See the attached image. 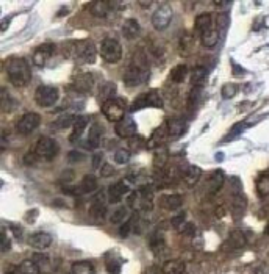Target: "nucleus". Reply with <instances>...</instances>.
<instances>
[{
    "mask_svg": "<svg viewBox=\"0 0 269 274\" xmlns=\"http://www.w3.org/2000/svg\"><path fill=\"white\" fill-rule=\"evenodd\" d=\"M147 72H149V63H147L144 50H136L130 66L124 75V83L129 88H135L143 82H146Z\"/></svg>",
    "mask_w": 269,
    "mask_h": 274,
    "instance_id": "f257e3e1",
    "label": "nucleus"
},
{
    "mask_svg": "<svg viewBox=\"0 0 269 274\" xmlns=\"http://www.w3.org/2000/svg\"><path fill=\"white\" fill-rule=\"evenodd\" d=\"M7 74H8V80L13 86L22 88L25 86L32 78L30 66L25 58H10L7 64Z\"/></svg>",
    "mask_w": 269,
    "mask_h": 274,
    "instance_id": "f03ea898",
    "label": "nucleus"
},
{
    "mask_svg": "<svg viewBox=\"0 0 269 274\" xmlns=\"http://www.w3.org/2000/svg\"><path fill=\"white\" fill-rule=\"evenodd\" d=\"M127 205H129L133 212H150L153 207V190L146 185L136 191H132L127 198Z\"/></svg>",
    "mask_w": 269,
    "mask_h": 274,
    "instance_id": "7ed1b4c3",
    "label": "nucleus"
},
{
    "mask_svg": "<svg viewBox=\"0 0 269 274\" xmlns=\"http://www.w3.org/2000/svg\"><path fill=\"white\" fill-rule=\"evenodd\" d=\"M71 49L66 54V57H72L77 61L85 63V64H93L96 61V46L93 41L89 39H85V41H79V43H71L69 44Z\"/></svg>",
    "mask_w": 269,
    "mask_h": 274,
    "instance_id": "20e7f679",
    "label": "nucleus"
},
{
    "mask_svg": "<svg viewBox=\"0 0 269 274\" xmlns=\"http://www.w3.org/2000/svg\"><path fill=\"white\" fill-rule=\"evenodd\" d=\"M58 97H60V91L57 86L41 85V86H38L35 91V102H36V105L41 107V108L54 107L58 102Z\"/></svg>",
    "mask_w": 269,
    "mask_h": 274,
    "instance_id": "39448f33",
    "label": "nucleus"
},
{
    "mask_svg": "<svg viewBox=\"0 0 269 274\" xmlns=\"http://www.w3.org/2000/svg\"><path fill=\"white\" fill-rule=\"evenodd\" d=\"M100 57L110 64L121 61V58H122L121 43L114 38H105L100 44Z\"/></svg>",
    "mask_w": 269,
    "mask_h": 274,
    "instance_id": "423d86ee",
    "label": "nucleus"
},
{
    "mask_svg": "<svg viewBox=\"0 0 269 274\" xmlns=\"http://www.w3.org/2000/svg\"><path fill=\"white\" fill-rule=\"evenodd\" d=\"M102 113L110 122H121L125 117V102L121 97H114L102 105Z\"/></svg>",
    "mask_w": 269,
    "mask_h": 274,
    "instance_id": "0eeeda50",
    "label": "nucleus"
},
{
    "mask_svg": "<svg viewBox=\"0 0 269 274\" xmlns=\"http://www.w3.org/2000/svg\"><path fill=\"white\" fill-rule=\"evenodd\" d=\"M60 151L58 143L50 136H41L35 146V154L43 160H52Z\"/></svg>",
    "mask_w": 269,
    "mask_h": 274,
    "instance_id": "6e6552de",
    "label": "nucleus"
},
{
    "mask_svg": "<svg viewBox=\"0 0 269 274\" xmlns=\"http://www.w3.org/2000/svg\"><path fill=\"white\" fill-rule=\"evenodd\" d=\"M163 107V99L157 91H149V93L141 94L135 99L132 110H141V108H161Z\"/></svg>",
    "mask_w": 269,
    "mask_h": 274,
    "instance_id": "1a4fd4ad",
    "label": "nucleus"
},
{
    "mask_svg": "<svg viewBox=\"0 0 269 274\" xmlns=\"http://www.w3.org/2000/svg\"><path fill=\"white\" fill-rule=\"evenodd\" d=\"M172 21V8L168 4H161L152 15V24L157 30H164L169 27Z\"/></svg>",
    "mask_w": 269,
    "mask_h": 274,
    "instance_id": "9d476101",
    "label": "nucleus"
},
{
    "mask_svg": "<svg viewBox=\"0 0 269 274\" xmlns=\"http://www.w3.org/2000/svg\"><path fill=\"white\" fill-rule=\"evenodd\" d=\"M41 124V117L36 113H25L16 124V130L21 135H29L38 128Z\"/></svg>",
    "mask_w": 269,
    "mask_h": 274,
    "instance_id": "9b49d317",
    "label": "nucleus"
},
{
    "mask_svg": "<svg viewBox=\"0 0 269 274\" xmlns=\"http://www.w3.org/2000/svg\"><path fill=\"white\" fill-rule=\"evenodd\" d=\"M247 207V198L246 194L241 191L239 185H236V188L232 193V213L236 219H239L246 212Z\"/></svg>",
    "mask_w": 269,
    "mask_h": 274,
    "instance_id": "f8f14e48",
    "label": "nucleus"
},
{
    "mask_svg": "<svg viewBox=\"0 0 269 274\" xmlns=\"http://www.w3.org/2000/svg\"><path fill=\"white\" fill-rule=\"evenodd\" d=\"M54 50H55V46L54 44H41V46H38L33 52V64L38 68H43L44 64L47 63V60L52 57L54 54Z\"/></svg>",
    "mask_w": 269,
    "mask_h": 274,
    "instance_id": "ddd939ff",
    "label": "nucleus"
},
{
    "mask_svg": "<svg viewBox=\"0 0 269 274\" xmlns=\"http://www.w3.org/2000/svg\"><path fill=\"white\" fill-rule=\"evenodd\" d=\"M32 260L40 268L41 274H54L58 268V262H55V260H52L46 254H35Z\"/></svg>",
    "mask_w": 269,
    "mask_h": 274,
    "instance_id": "4468645a",
    "label": "nucleus"
},
{
    "mask_svg": "<svg viewBox=\"0 0 269 274\" xmlns=\"http://www.w3.org/2000/svg\"><path fill=\"white\" fill-rule=\"evenodd\" d=\"M96 85V78L91 72H83L80 75H77L75 77V80H74V86L77 91H80V93H91L93 88Z\"/></svg>",
    "mask_w": 269,
    "mask_h": 274,
    "instance_id": "2eb2a0df",
    "label": "nucleus"
},
{
    "mask_svg": "<svg viewBox=\"0 0 269 274\" xmlns=\"http://www.w3.org/2000/svg\"><path fill=\"white\" fill-rule=\"evenodd\" d=\"M114 132L119 138H125V140H130L132 136L136 135V122L132 119V117H124L121 122L116 124V128Z\"/></svg>",
    "mask_w": 269,
    "mask_h": 274,
    "instance_id": "dca6fc26",
    "label": "nucleus"
},
{
    "mask_svg": "<svg viewBox=\"0 0 269 274\" xmlns=\"http://www.w3.org/2000/svg\"><path fill=\"white\" fill-rule=\"evenodd\" d=\"M225 182V173L222 169H214V171L210 174L208 180H207V191L208 194H216L219 193V190L224 187Z\"/></svg>",
    "mask_w": 269,
    "mask_h": 274,
    "instance_id": "f3484780",
    "label": "nucleus"
},
{
    "mask_svg": "<svg viewBox=\"0 0 269 274\" xmlns=\"http://www.w3.org/2000/svg\"><path fill=\"white\" fill-rule=\"evenodd\" d=\"M129 190H130V187L127 185L125 180H119V182H116V184L110 185L108 187V202L118 204L122 199V196L129 193Z\"/></svg>",
    "mask_w": 269,
    "mask_h": 274,
    "instance_id": "a211bd4d",
    "label": "nucleus"
},
{
    "mask_svg": "<svg viewBox=\"0 0 269 274\" xmlns=\"http://www.w3.org/2000/svg\"><path fill=\"white\" fill-rule=\"evenodd\" d=\"M246 246V235L242 230L236 229L230 233L228 240L224 243V249L225 251H236V249H242Z\"/></svg>",
    "mask_w": 269,
    "mask_h": 274,
    "instance_id": "6ab92c4d",
    "label": "nucleus"
},
{
    "mask_svg": "<svg viewBox=\"0 0 269 274\" xmlns=\"http://www.w3.org/2000/svg\"><path fill=\"white\" fill-rule=\"evenodd\" d=\"M29 244L35 249H46L52 244V235L47 232H36L29 238Z\"/></svg>",
    "mask_w": 269,
    "mask_h": 274,
    "instance_id": "aec40b11",
    "label": "nucleus"
},
{
    "mask_svg": "<svg viewBox=\"0 0 269 274\" xmlns=\"http://www.w3.org/2000/svg\"><path fill=\"white\" fill-rule=\"evenodd\" d=\"M169 138V133H168V125L166 124H163V125H160L155 132L152 133V136H150V140L147 141V148H153V149H157V148H160V146H163L164 145V141Z\"/></svg>",
    "mask_w": 269,
    "mask_h": 274,
    "instance_id": "412c9836",
    "label": "nucleus"
},
{
    "mask_svg": "<svg viewBox=\"0 0 269 274\" xmlns=\"http://www.w3.org/2000/svg\"><path fill=\"white\" fill-rule=\"evenodd\" d=\"M183 204V198L180 194H166L160 199V207L164 210H177Z\"/></svg>",
    "mask_w": 269,
    "mask_h": 274,
    "instance_id": "4be33fe9",
    "label": "nucleus"
},
{
    "mask_svg": "<svg viewBox=\"0 0 269 274\" xmlns=\"http://www.w3.org/2000/svg\"><path fill=\"white\" fill-rule=\"evenodd\" d=\"M183 176V182L188 185V187H194L197 182L200 180V177H202V169L199 168V166H196V165H191V166H188L185 171L182 173Z\"/></svg>",
    "mask_w": 269,
    "mask_h": 274,
    "instance_id": "5701e85b",
    "label": "nucleus"
},
{
    "mask_svg": "<svg viewBox=\"0 0 269 274\" xmlns=\"http://www.w3.org/2000/svg\"><path fill=\"white\" fill-rule=\"evenodd\" d=\"M89 215H91L94 219H104L105 215H107V204L104 201V193H99L97 198L91 207V210H89Z\"/></svg>",
    "mask_w": 269,
    "mask_h": 274,
    "instance_id": "b1692460",
    "label": "nucleus"
},
{
    "mask_svg": "<svg viewBox=\"0 0 269 274\" xmlns=\"http://www.w3.org/2000/svg\"><path fill=\"white\" fill-rule=\"evenodd\" d=\"M110 7H111L110 2H105V0H96V2H91L88 5V10L96 18H105L110 11Z\"/></svg>",
    "mask_w": 269,
    "mask_h": 274,
    "instance_id": "393cba45",
    "label": "nucleus"
},
{
    "mask_svg": "<svg viewBox=\"0 0 269 274\" xmlns=\"http://www.w3.org/2000/svg\"><path fill=\"white\" fill-rule=\"evenodd\" d=\"M168 133H169V138H178L186 133L188 130V124L182 119H172L169 121L168 124Z\"/></svg>",
    "mask_w": 269,
    "mask_h": 274,
    "instance_id": "a878e982",
    "label": "nucleus"
},
{
    "mask_svg": "<svg viewBox=\"0 0 269 274\" xmlns=\"http://www.w3.org/2000/svg\"><path fill=\"white\" fill-rule=\"evenodd\" d=\"M122 35L127 39H133L139 35V22L133 18L130 19H125L122 24Z\"/></svg>",
    "mask_w": 269,
    "mask_h": 274,
    "instance_id": "bb28decb",
    "label": "nucleus"
},
{
    "mask_svg": "<svg viewBox=\"0 0 269 274\" xmlns=\"http://www.w3.org/2000/svg\"><path fill=\"white\" fill-rule=\"evenodd\" d=\"M86 124H88L86 116H77L75 117V121L72 124V133H71V138H69L72 143H75L82 136V133L85 132V128H86Z\"/></svg>",
    "mask_w": 269,
    "mask_h": 274,
    "instance_id": "cd10ccee",
    "label": "nucleus"
},
{
    "mask_svg": "<svg viewBox=\"0 0 269 274\" xmlns=\"http://www.w3.org/2000/svg\"><path fill=\"white\" fill-rule=\"evenodd\" d=\"M194 27H196V30L200 35L205 33V32H208L210 29H213V18H211V15H208V13H202V15H199L196 18Z\"/></svg>",
    "mask_w": 269,
    "mask_h": 274,
    "instance_id": "c85d7f7f",
    "label": "nucleus"
},
{
    "mask_svg": "<svg viewBox=\"0 0 269 274\" xmlns=\"http://www.w3.org/2000/svg\"><path fill=\"white\" fill-rule=\"evenodd\" d=\"M219 30H216V29H210L208 32H205L200 35V41H202V46L203 47H207V49H211L214 47L217 43H219Z\"/></svg>",
    "mask_w": 269,
    "mask_h": 274,
    "instance_id": "c756f323",
    "label": "nucleus"
},
{
    "mask_svg": "<svg viewBox=\"0 0 269 274\" xmlns=\"http://www.w3.org/2000/svg\"><path fill=\"white\" fill-rule=\"evenodd\" d=\"M207 75H208V71L203 66L194 68L193 74H191V85H193V88H202L205 80H207Z\"/></svg>",
    "mask_w": 269,
    "mask_h": 274,
    "instance_id": "7c9ffc66",
    "label": "nucleus"
},
{
    "mask_svg": "<svg viewBox=\"0 0 269 274\" xmlns=\"http://www.w3.org/2000/svg\"><path fill=\"white\" fill-rule=\"evenodd\" d=\"M163 274H185V263L182 260H169L161 268Z\"/></svg>",
    "mask_w": 269,
    "mask_h": 274,
    "instance_id": "2f4dec72",
    "label": "nucleus"
},
{
    "mask_svg": "<svg viewBox=\"0 0 269 274\" xmlns=\"http://www.w3.org/2000/svg\"><path fill=\"white\" fill-rule=\"evenodd\" d=\"M168 160H169V154L164 149V146L157 148L155 155H153V165H155V168L161 171V169H164V166L168 165Z\"/></svg>",
    "mask_w": 269,
    "mask_h": 274,
    "instance_id": "473e14b6",
    "label": "nucleus"
},
{
    "mask_svg": "<svg viewBox=\"0 0 269 274\" xmlns=\"http://www.w3.org/2000/svg\"><path fill=\"white\" fill-rule=\"evenodd\" d=\"M100 136H102V127L99 124H94L93 128L89 130L88 141H86V148L96 149L99 146V143H100Z\"/></svg>",
    "mask_w": 269,
    "mask_h": 274,
    "instance_id": "72a5a7b5",
    "label": "nucleus"
},
{
    "mask_svg": "<svg viewBox=\"0 0 269 274\" xmlns=\"http://www.w3.org/2000/svg\"><path fill=\"white\" fill-rule=\"evenodd\" d=\"M94 265L91 262H74L71 265V274H94Z\"/></svg>",
    "mask_w": 269,
    "mask_h": 274,
    "instance_id": "f704fd0d",
    "label": "nucleus"
},
{
    "mask_svg": "<svg viewBox=\"0 0 269 274\" xmlns=\"http://www.w3.org/2000/svg\"><path fill=\"white\" fill-rule=\"evenodd\" d=\"M114 96H116V85H114V83L108 82L104 86H100L99 99L104 102V103L108 102V100H111V99H114Z\"/></svg>",
    "mask_w": 269,
    "mask_h": 274,
    "instance_id": "c9c22d12",
    "label": "nucleus"
},
{
    "mask_svg": "<svg viewBox=\"0 0 269 274\" xmlns=\"http://www.w3.org/2000/svg\"><path fill=\"white\" fill-rule=\"evenodd\" d=\"M257 193L261 196V198L269 196V174L267 173L260 174V177L257 180Z\"/></svg>",
    "mask_w": 269,
    "mask_h": 274,
    "instance_id": "e433bc0d",
    "label": "nucleus"
},
{
    "mask_svg": "<svg viewBox=\"0 0 269 274\" xmlns=\"http://www.w3.org/2000/svg\"><path fill=\"white\" fill-rule=\"evenodd\" d=\"M186 74H188V68L185 66V64H178V66H175L171 71V80L174 83H182L186 78Z\"/></svg>",
    "mask_w": 269,
    "mask_h": 274,
    "instance_id": "4c0bfd02",
    "label": "nucleus"
},
{
    "mask_svg": "<svg viewBox=\"0 0 269 274\" xmlns=\"http://www.w3.org/2000/svg\"><path fill=\"white\" fill-rule=\"evenodd\" d=\"M80 187H82L83 194L85 193H93V191L97 190V179L94 176H85L83 180H82V184H80Z\"/></svg>",
    "mask_w": 269,
    "mask_h": 274,
    "instance_id": "58836bf2",
    "label": "nucleus"
},
{
    "mask_svg": "<svg viewBox=\"0 0 269 274\" xmlns=\"http://www.w3.org/2000/svg\"><path fill=\"white\" fill-rule=\"evenodd\" d=\"M127 207H124V205H121V207H118L116 210H114L113 213H111V216H110V221L113 224H122L124 221H125V218H127Z\"/></svg>",
    "mask_w": 269,
    "mask_h": 274,
    "instance_id": "ea45409f",
    "label": "nucleus"
},
{
    "mask_svg": "<svg viewBox=\"0 0 269 274\" xmlns=\"http://www.w3.org/2000/svg\"><path fill=\"white\" fill-rule=\"evenodd\" d=\"M19 272L21 274H41L40 268L36 266L33 260H24V262L19 265Z\"/></svg>",
    "mask_w": 269,
    "mask_h": 274,
    "instance_id": "a19ab883",
    "label": "nucleus"
},
{
    "mask_svg": "<svg viewBox=\"0 0 269 274\" xmlns=\"http://www.w3.org/2000/svg\"><path fill=\"white\" fill-rule=\"evenodd\" d=\"M74 121H75V116H72V114H65V116H61L58 121L54 122V128L61 130V128H68L69 125L72 127Z\"/></svg>",
    "mask_w": 269,
    "mask_h": 274,
    "instance_id": "79ce46f5",
    "label": "nucleus"
},
{
    "mask_svg": "<svg viewBox=\"0 0 269 274\" xmlns=\"http://www.w3.org/2000/svg\"><path fill=\"white\" fill-rule=\"evenodd\" d=\"M166 246L164 243V237L160 233V232H155L152 235V238H150V247L153 251H161L163 247Z\"/></svg>",
    "mask_w": 269,
    "mask_h": 274,
    "instance_id": "37998d69",
    "label": "nucleus"
},
{
    "mask_svg": "<svg viewBox=\"0 0 269 274\" xmlns=\"http://www.w3.org/2000/svg\"><path fill=\"white\" fill-rule=\"evenodd\" d=\"M146 146H147V141H146L143 136L135 135V136H132V138L129 140V148H130L132 151H141V149H144Z\"/></svg>",
    "mask_w": 269,
    "mask_h": 274,
    "instance_id": "c03bdc74",
    "label": "nucleus"
},
{
    "mask_svg": "<svg viewBox=\"0 0 269 274\" xmlns=\"http://www.w3.org/2000/svg\"><path fill=\"white\" fill-rule=\"evenodd\" d=\"M236 93H238V85L235 83H225L221 89V94L224 99H232L236 96Z\"/></svg>",
    "mask_w": 269,
    "mask_h": 274,
    "instance_id": "a18cd8bd",
    "label": "nucleus"
},
{
    "mask_svg": "<svg viewBox=\"0 0 269 274\" xmlns=\"http://www.w3.org/2000/svg\"><path fill=\"white\" fill-rule=\"evenodd\" d=\"M130 160V152L127 149H118L114 152V162L118 165H127Z\"/></svg>",
    "mask_w": 269,
    "mask_h": 274,
    "instance_id": "49530a36",
    "label": "nucleus"
},
{
    "mask_svg": "<svg viewBox=\"0 0 269 274\" xmlns=\"http://www.w3.org/2000/svg\"><path fill=\"white\" fill-rule=\"evenodd\" d=\"M105 268L110 274H119L121 272V262H118V260H107Z\"/></svg>",
    "mask_w": 269,
    "mask_h": 274,
    "instance_id": "de8ad7c7",
    "label": "nucleus"
},
{
    "mask_svg": "<svg viewBox=\"0 0 269 274\" xmlns=\"http://www.w3.org/2000/svg\"><path fill=\"white\" fill-rule=\"evenodd\" d=\"M178 233H183V235H194L196 233V226L191 224V223H183L180 227L177 229Z\"/></svg>",
    "mask_w": 269,
    "mask_h": 274,
    "instance_id": "09e8293b",
    "label": "nucleus"
},
{
    "mask_svg": "<svg viewBox=\"0 0 269 274\" xmlns=\"http://www.w3.org/2000/svg\"><path fill=\"white\" fill-rule=\"evenodd\" d=\"M249 125H250V124H246V122H239V124H236V125L233 127L232 132L228 133V138H227V140H230V138H235L236 135L242 133V132H244V130L249 127Z\"/></svg>",
    "mask_w": 269,
    "mask_h": 274,
    "instance_id": "8fccbe9b",
    "label": "nucleus"
},
{
    "mask_svg": "<svg viewBox=\"0 0 269 274\" xmlns=\"http://www.w3.org/2000/svg\"><path fill=\"white\" fill-rule=\"evenodd\" d=\"M183 223H186V215L185 213H180V215H177V216H174L172 219H171V224H172V227L177 230L178 227H180Z\"/></svg>",
    "mask_w": 269,
    "mask_h": 274,
    "instance_id": "3c124183",
    "label": "nucleus"
},
{
    "mask_svg": "<svg viewBox=\"0 0 269 274\" xmlns=\"http://www.w3.org/2000/svg\"><path fill=\"white\" fill-rule=\"evenodd\" d=\"M114 174V168L110 165V163H104L100 166V176H104V177H110Z\"/></svg>",
    "mask_w": 269,
    "mask_h": 274,
    "instance_id": "603ef678",
    "label": "nucleus"
},
{
    "mask_svg": "<svg viewBox=\"0 0 269 274\" xmlns=\"http://www.w3.org/2000/svg\"><path fill=\"white\" fill-rule=\"evenodd\" d=\"M193 44H194V41H193V38H191V36H188V35L182 36V39H180V47L182 49H191V47H193Z\"/></svg>",
    "mask_w": 269,
    "mask_h": 274,
    "instance_id": "864d4df0",
    "label": "nucleus"
},
{
    "mask_svg": "<svg viewBox=\"0 0 269 274\" xmlns=\"http://www.w3.org/2000/svg\"><path fill=\"white\" fill-rule=\"evenodd\" d=\"M0 240H2V252L5 254V252H8V251H10V240L7 238L5 232L2 233V238H0Z\"/></svg>",
    "mask_w": 269,
    "mask_h": 274,
    "instance_id": "5fc2aeb1",
    "label": "nucleus"
},
{
    "mask_svg": "<svg viewBox=\"0 0 269 274\" xmlns=\"http://www.w3.org/2000/svg\"><path fill=\"white\" fill-rule=\"evenodd\" d=\"M255 274H269V262L261 263V265L257 268V271H255Z\"/></svg>",
    "mask_w": 269,
    "mask_h": 274,
    "instance_id": "6e6d98bb",
    "label": "nucleus"
},
{
    "mask_svg": "<svg viewBox=\"0 0 269 274\" xmlns=\"http://www.w3.org/2000/svg\"><path fill=\"white\" fill-rule=\"evenodd\" d=\"M68 159H69V162L75 163V162H79V160H82V159H83V155H82V154H77V152L74 151V152H71V154L68 155Z\"/></svg>",
    "mask_w": 269,
    "mask_h": 274,
    "instance_id": "4d7b16f0",
    "label": "nucleus"
},
{
    "mask_svg": "<svg viewBox=\"0 0 269 274\" xmlns=\"http://www.w3.org/2000/svg\"><path fill=\"white\" fill-rule=\"evenodd\" d=\"M100 162H102V154L97 152V154L93 157V168H99V166H100Z\"/></svg>",
    "mask_w": 269,
    "mask_h": 274,
    "instance_id": "13d9d810",
    "label": "nucleus"
},
{
    "mask_svg": "<svg viewBox=\"0 0 269 274\" xmlns=\"http://www.w3.org/2000/svg\"><path fill=\"white\" fill-rule=\"evenodd\" d=\"M66 176L61 177V182H65V184H68V182H71L74 179V171H65Z\"/></svg>",
    "mask_w": 269,
    "mask_h": 274,
    "instance_id": "bf43d9fd",
    "label": "nucleus"
},
{
    "mask_svg": "<svg viewBox=\"0 0 269 274\" xmlns=\"http://www.w3.org/2000/svg\"><path fill=\"white\" fill-rule=\"evenodd\" d=\"M216 7H230L232 5V2H214Z\"/></svg>",
    "mask_w": 269,
    "mask_h": 274,
    "instance_id": "052dcab7",
    "label": "nucleus"
},
{
    "mask_svg": "<svg viewBox=\"0 0 269 274\" xmlns=\"http://www.w3.org/2000/svg\"><path fill=\"white\" fill-rule=\"evenodd\" d=\"M233 64V68H235V72H236V75H241V74H244V71H242L239 66H236V64L235 63H232Z\"/></svg>",
    "mask_w": 269,
    "mask_h": 274,
    "instance_id": "680f3d73",
    "label": "nucleus"
},
{
    "mask_svg": "<svg viewBox=\"0 0 269 274\" xmlns=\"http://www.w3.org/2000/svg\"><path fill=\"white\" fill-rule=\"evenodd\" d=\"M2 22H4V25H2V32H5V29L8 27V22H10V19H4Z\"/></svg>",
    "mask_w": 269,
    "mask_h": 274,
    "instance_id": "e2e57ef3",
    "label": "nucleus"
},
{
    "mask_svg": "<svg viewBox=\"0 0 269 274\" xmlns=\"http://www.w3.org/2000/svg\"><path fill=\"white\" fill-rule=\"evenodd\" d=\"M139 5H141V7H144V8H147V7L152 5V2H139Z\"/></svg>",
    "mask_w": 269,
    "mask_h": 274,
    "instance_id": "0e129e2a",
    "label": "nucleus"
},
{
    "mask_svg": "<svg viewBox=\"0 0 269 274\" xmlns=\"http://www.w3.org/2000/svg\"><path fill=\"white\" fill-rule=\"evenodd\" d=\"M264 233H266V235H269V223H267V224H266V227H264Z\"/></svg>",
    "mask_w": 269,
    "mask_h": 274,
    "instance_id": "69168bd1",
    "label": "nucleus"
},
{
    "mask_svg": "<svg viewBox=\"0 0 269 274\" xmlns=\"http://www.w3.org/2000/svg\"><path fill=\"white\" fill-rule=\"evenodd\" d=\"M152 271H153V269H150V271H149V274H158V272H152Z\"/></svg>",
    "mask_w": 269,
    "mask_h": 274,
    "instance_id": "338daca9",
    "label": "nucleus"
},
{
    "mask_svg": "<svg viewBox=\"0 0 269 274\" xmlns=\"http://www.w3.org/2000/svg\"><path fill=\"white\" fill-rule=\"evenodd\" d=\"M5 274H13V272H11V271H8V272H5Z\"/></svg>",
    "mask_w": 269,
    "mask_h": 274,
    "instance_id": "774afa93",
    "label": "nucleus"
}]
</instances>
